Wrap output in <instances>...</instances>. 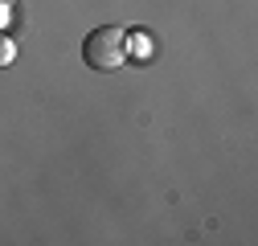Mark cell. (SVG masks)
Wrapping results in <instances>:
<instances>
[{
	"label": "cell",
	"mask_w": 258,
	"mask_h": 246,
	"mask_svg": "<svg viewBox=\"0 0 258 246\" xmlns=\"http://www.w3.org/2000/svg\"><path fill=\"white\" fill-rule=\"evenodd\" d=\"M82 61L90 70H119L123 61H127V29L119 25H99V29H90L86 41H82Z\"/></svg>",
	"instance_id": "obj_1"
},
{
	"label": "cell",
	"mask_w": 258,
	"mask_h": 246,
	"mask_svg": "<svg viewBox=\"0 0 258 246\" xmlns=\"http://www.w3.org/2000/svg\"><path fill=\"white\" fill-rule=\"evenodd\" d=\"M13 61H17V41L0 33V70H5V66H13Z\"/></svg>",
	"instance_id": "obj_2"
},
{
	"label": "cell",
	"mask_w": 258,
	"mask_h": 246,
	"mask_svg": "<svg viewBox=\"0 0 258 246\" xmlns=\"http://www.w3.org/2000/svg\"><path fill=\"white\" fill-rule=\"evenodd\" d=\"M5 5H13V0H5Z\"/></svg>",
	"instance_id": "obj_3"
}]
</instances>
